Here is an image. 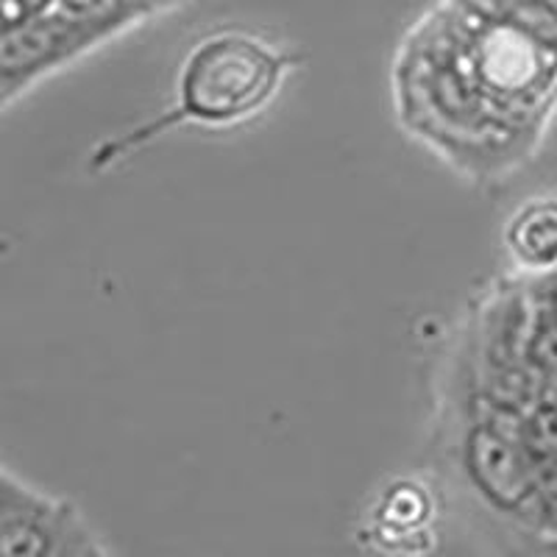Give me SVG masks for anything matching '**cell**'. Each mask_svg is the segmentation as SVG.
<instances>
[{"mask_svg":"<svg viewBox=\"0 0 557 557\" xmlns=\"http://www.w3.org/2000/svg\"><path fill=\"white\" fill-rule=\"evenodd\" d=\"M296 59L257 34L215 32L184 57L168 123L232 128L271 107Z\"/></svg>","mask_w":557,"mask_h":557,"instance_id":"1","label":"cell"},{"mask_svg":"<svg viewBox=\"0 0 557 557\" xmlns=\"http://www.w3.org/2000/svg\"><path fill=\"white\" fill-rule=\"evenodd\" d=\"M84 39L87 34L82 28L57 14L23 20L0 32V73L14 92H20L62 62H70V57L82 53Z\"/></svg>","mask_w":557,"mask_h":557,"instance_id":"2","label":"cell"},{"mask_svg":"<svg viewBox=\"0 0 557 557\" xmlns=\"http://www.w3.org/2000/svg\"><path fill=\"white\" fill-rule=\"evenodd\" d=\"M82 527V516L48 496L0 516V557H57Z\"/></svg>","mask_w":557,"mask_h":557,"instance_id":"3","label":"cell"},{"mask_svg":"<svg viewBox=\"0 0 557 557\" xmlns=\"http://www.w3.org/2000/svg\"><path fill=\"white\" fill-rule=\"evenodd\" d=\"M505 246L521 268H557V198L541 196L521 203L505 226Z\"/></svg>","mask_w":557,"mask_h":557,"instance_id":"4","label":"cell"},{"mask_svg":"<svg viewBox=\"0 0 557 557\" xmlns=\"http://www.w3.org/2000/svg\"><path fill=\"white\" fill-rule=\"evenodd\" d=\"M39 496L42 494H37L34 487L23 485L17 476L9 474L7 469H0V516L9 513V510H14V507H23V505H28V502L39 499Z\"/></svg>","mask_w":557,"mask_h":557,"instance_id":"5","label":"cell"},{"mask_svg":"<svg viewBox=\"0 0 557 557\" xmlns=\"http://www.w3.org/2000/svg\"><path fill=\"white\" fill-rule=\"evenodd\" d=\"M14 96H17V92H14V87L7 82V78H3V73H0V109L7 107V103H12Z\"/></svg>","mask_w":557,"mask_h":557,"instance_id":"6","label":"cell"},{"mask_svg":"<svg viewBox=\"0 0 557 557\" xmlns=\"http://www.w3.org/2000/svg\"><path fill=\"white\" fill-rule=\"evenodd\" d=\"M535 3H541V7L549 9L552 14H557V0H535Z\"/></svg>","mask_w":557,"mask_h":557,"instance_id":"7","label":"cell"},{"mask_svg":"<svg viewBox=\"0 0 557 557\" xmlns=\"http://www.w3.org/2000/svg\"><path fill=\"white\" fill-rule=\"evenodd\" d=\"M555 310H557V293H555Z\"/></svg>","mask_w":557,"mask_h":557,"instance_id":"8","label":"cell"}]
</instances>
